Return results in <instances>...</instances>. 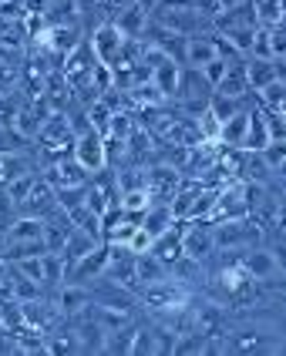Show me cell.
Wrapping results in <instances>:
<instances>
[{
  "mask_svg": "<svg viewBox=\"0 0 286 356\" xmlns=\"http://www.w3.org/2000/svg\"><path fill=\"white\" fill-rule=\"evenodd\" d=\"M196 128H199V141H219V135H223V121H219V115L212 108H205L202 115L196 118Z\"/></svg>",
  "mask_w": 286,
  "mask_h": 356,
  "instance_id": "21",
  "label": "cell"
},
{
  "mask_svg": "<svg viewBox=\"0 0 286 356\" xmlns=\"http://www.w3.org/2000/svg\"><path fill=\"white\" fill-rule=\"evenodd\" d=\"M34 181H38V175H21V178H14V181H7V195H10V202H14L17 209L24 205V198L31 195Z\"/></svg>",
  "mask_w": 286,
  "mask_h": 356,
  "instance_id": "27",
  "label": "cell"
},
{
  "mask_svg": "<svg viewBox=\"0 0 286 356\" xmlns=\"http://www.w3.org/2000/svg\"><path fill=\"white\" fill-rule=\"evenodd\" d=\"M253 7H256L260 27H273V24H283V3H280V0H253Z\"/></svg>",
  "mask_w": 286,
  "mask_h": 356,
  "instance_id": "22",
  "label": "cell"
},
{
  "mask_svg": "<svg viewBox=\"0 0 286 356\" xmlns=\"http://www.w3.org/2000/svg\"><path fill=\"white\" fill-rule=\"evenodd\" d=\"M148 10H145V3L142 0H125V7H122V14H118V27H122V34L128 40H135V38H142L145 34V27H148V17H145Z\"/></svg>",
  "mask_w": 286,
  "mask_h": 356,
  "instance_id": "9",
  "label": "cell"
},
{
  "mask_svg": "<svg viewBox=\"0 0 286 356\" xmlns=\"http://www.w3.org/2000/svg\"><path fill=\"white\" fill-rule=\"evenodd\" d=\"M246 131H249V111L243 108V111H236L229 121H223V135H219V141L229 145V148H243Z\"/></svg>",
  "mask_w": 286,
  "mask_h": 356,
  "instance_id": "13",
  "label": "cell"
},
{
  "mask_svg": "<svg viewBox=\"0 0 286 356\" xmlns=\"http://www.w3.org/2000/svg\"><path fill=\"white\" fill-rule=\"evenodd\" d=\"M142 225L155 238L165 236V232L175 225V212H172V205H148V209H145V216H142Z\"/></svg>",
  "mask_w": 286,
  "mask_h": 356,
  "instance_id": "12",
  "label": "cell"
},
{
  "mask_svg": "<svg viewBox=\"0 0 286 356\" xmlns=\"http://www.w3.org/2000/svg\"><path fill=\"white\" fill-rule=\"evenodd\" d=\"M212 232H216V249H219V245H239V242L256 238V232H249L243 222H236V218H225L223 225H216Z\"/></svg>",
  "mask_w": 286,
  "mask_h": 356,
  "instance_id": "15",
  "label": "cell"
},
{
  "mask_svg": "<svg viewBox=\"0 0 286 356\" xmlns=\"http://www.w3.org/2000/svg\"><path fill=\"white\" fill-rule=\"evenodd\" d=\"M229 67H232V60L223 58V54H216V58L209 60V64H202L199 71H202V78L209 81V84H212V91H216V88H219V81L225 78V71H229Z\"/></svg>",
  "mask_w": 286,
  "mask_h": 356,
  "instance_id": "25",
  "label": "cell"
},
{
  "mask_svg": "<svg viewBox=\"0 0 286 356\" xmlns=\"http://www.w3.org/2000/svg\"><path fill=\"white\" fill-rule=\"evenodd\" d=\"M266 145H269V128H266L263 108H260V111H249V131H246L243 148L246 152H263Z\"/></svg>",
  "mask_w": 286,
  "mask_h": 356,
  "instance_id": "14",
  "label": "cell"
},
{
  "mask_svg": "<svg viewBox=\"0 0 286 356\" xmlns=\"http://www.w3.org/2000/svg\"><path fill=\"white\" fill-rule=\"evenodd\" d=\"M243 71H246V81H249V91H263V88H269L273 81L283 74V67L276 64L273 58H253V60H246L243 64Z\"/></svg>",
  "mask_w": 286,
  "mask_h": 356,
  "instance_id": "7",
  "label": "cell"
},
{
  "mask_svg": "<svg viewBox=\"0 0 286 356\" xmlns=\"http://www.w3.org/2000/svg\"><path fill=\"white\" fill-rule=\"evenodd\" d=\"M283 242H286V222H283Z\"/></svg>",
  "mask_w": 286,
  "mask_h": 356,
  "instance_id": "34",
  "label": "cell"
},
{
  "mask_svg": "<svg viewBox=\"0 0 286 356\" xmlns=\"http://www.w3.org/2000/svg\"><path fill=\"white\" fill-rule=\"evenodd\" d=\"M182 252L185 259H192V262H202L216 252V232L209 229V225H189L182 232Z\"/></svg>",
  "mask_w": 286,
  "mask_h": 356,
  "instance_id": "5",
  "label": "cell"
},
{
  "mask_svg": "<svg viewBox=\"0 0 286 356\" xmlns=\"http://www.w3.org/2000/svg\"><path fill=\"white\" fill-rule=\"evenodd\" d=\"M104 269H108V245H95L91 252H84L78 262L67 266V282L88 286V279L95 282L98 276H104Z\"/></svg>",
  "mask_w": 286,
  "mask_h": 356,
  "instance_id": "3",
  "label": "cell"
},
{
  "mask_svg": "<svg viewBox=\"0 0 286 356\" xmlns=\"http://www.w3.org/2000/svg\"><path fill=\"white\" fill-rule=\"evenodd\" d=\"M266 34H269V51H273V58L283 60L286 58V24L266 27Z\"/></svg>",
  "mask_w": 286,
  "mask_h": 356,
  "instance_id": "28",
  "label": "cell"
},
{
  "mask_svg": "<svg viewBox=\"0 0 286 356\" xmlns=\"http://www.w3.org/2000/svg\"><path fill=\"white\" fill-rule=\"evenodd\" d=\"M142 353H159L155 330H135V337H132V356H142Z\"/></svg>",
  "mask_w": 286,
  "mask_h": 356,
  "instance_id": "26",
  "label": "cell"
},
{
  "mask_svg": "<svg viewBox=\"0 0 286 356\" xmlns=\"http://www.w3.org/2000/svg\"><path fill=\"white\" fill-rule=\"evenodd\" d=\"M216 91H219V95H232V98H243L246 91H249V81H246V71H243V67H236V64H232V67L225 71V78L219 81V88H216Z\"/></svg>",
  "mask_w": 286,
  "mask_h": 356,
  "instance_id": "19",
  "label": "cell"
},
{
  "mask_svg": "<svg viewBox=\"0 0 286 356\" xmlns=\"http://www.w3.org/2000/svg\"><path fill=\"white\" fill-rule=\"evenodd\" d=\"M283 67H286V58H283Z\"/></svg>",
  "mask_w": 286,
  "mask_h": 356,
  "instance_id": "35",
  "label": "cell"
},
{
  "mask_svg": "<svg viewBox=\"0 0 286 356\" xmlns=\"http://www.w3.org/2000/svg\"><path fill=\"white\" fill-rule=\"evenodd\" d=\"M280 3H283V24H286V0H280Z\"/></svg>",
  "mask_w": 286,
  "mask_h": 356,
  "instance_id": "33",
  "label": "cell"
},
{
  "mask_svg": "<svg viewBox=\"0 0 286 356\" xmlns=\"http://www.w3.org/2000/svg\"><path fill=\"white\" fill-rule=\"evenodd\" d=\"M111 118H115V108L108 104L104 98H95L88 104V124L95 128V131H102L108 135V128H111Z\"/></svg>",
  "mask_w": 286,
  "mask_h": 356,
  "instance_id": "18",
  "label": "cell"
},
{
  "mask_svg": "<svg viewBox=\"0 0 286 356\" xmlns=\"http://www.w3.org/2000/svg\"><path fill=\"white\" fill-rule=\"evenodd\" d=\"M71 152H74V159L81 161L91 175L104 172V165H108V159H104V135H102V131H95L91 124H88V128H81V131L74 135V141H71Z\"/></svg>",
  "mask_w": 286,
  "mask_h": 356,
  "instance_id": "1",
  "label": "cell"
},
{
  "mask_svg": "<svg viewBox=\"0 0 286 356\" xmlns=\"http://www.w3.org/2000/svg\"><path fill=\"white\" fill-rule=\"evenodd\" d=\"M229 350H236V353H249V350H263V339H260V330L253 326V330H239V333H232V339H229Z\"/></svg>",
  "mask_w": 286,
  "mask_h": 356,
  "instance_id": "24",
  "label": "cell"
},
{
  "mask_svg": "<svg viewBox=\"0 0 286 356\" xmlns=\"http://www.w3.org/2000/svg\"><path fill=\"white\" fill-rule=\"evenodd\" d=\"M273 256H276V262H280V273L286 276V242L283 245H276V252H273Z\"/></svg>",
  "mask_w": 286,
  "mask_h": 356,
  "instance_id": "31",
  "label": "cell"
},
{
  "mask_svg": "<svg viewBox=\"0 0 286 356\" xmlns=\"http://www.w3.org/2000/svg\"><path fill=\"white\" fill-rule=\"evenodd\" d=\"M239 262H243V269L256 279V282H266V279L283 276V273H280V262H276V256H273L269 249H249Z\"/></svg>",
  "mask_w": 286,
  "mask_h": 356,
  "instance_id": "6",
  "label": "cell"
},
{
  "mask_svg": "<svg viewBox=\"0 0 286 356\" xmlns=\"http://www.w3.org/2000/svg\"><path fill=\"white\" fill-rule=\"evenodd\" d=\"M71 216V225L78 229V232H84V236H91V238H102V216L84 202V205H78L74 212H67Z\"/></svg>",
  "mask_w": 286,
  "mask_h": 356,
  "instance_id": "16",
  "label": "cell"
},
{
  "mask_svg": "<svg viewBox=\"0 0 286 356\" xmlns=\"http://www.w3.org/2000/svg\"><path fill=\"white\" fill-rule=\"evenodd\" d=\"M135 276H138L142 286H152V282L168 279V266L155 252H142V256H135Z\"/></svg>",
  "mask_w": 286,
  "mask_h": 356,
  "instance_id": "11",
  "label": "cell"
},
{
  "mask_svg": "<svg viewBox=\"0 0 286 356\" xmlns=\"http://www.w3.org/2000/svg\"><path fill=\"white\" fill-rule=\"evenodd\" d=\"M263 159L269 161V168H280V165H286V138L269 141V145L263 148Z\"/></svg>",
  "mask_w": 286,
  "mask_h": 356,
  "instance_id": "30",
  "label": "cell"
},
{
  "mask_svg": "<svg viewBox=\"0 0 286 356\" xmlns=\"http://www.w3.org/2000/svg\"><path fill=\"white\" fill-rule=\"evenodd\" d=\"M152 3H159V0H152Z\"/></svg>",
  "mask_w": 286,
  "mask_h": 356,
  "instance_id": "36",
  "label": "cell"
},
{
  "mask_svg": "<svg viewBox=\"0 0 286 356\" xmlns=\"http://www.w3.org/2000/svg\"><path fill=\"white\" fill-rule=\"evenodd\" d=\"M24 216H38V218H47L51 212H58L61 205H58V188L47 181V178H38L34 181V188H31V195L24 198Z\"/></svg>",
  "mask_w": 286,
  "mask_h": 356,
  "instance_id": "4",
  "label": "cell"
},
{
  "mask_svg": "<svg viewBox=\"0 0 286 356\" xmlns=\"http://www.w3.org/2000/svg\"><path fill=\"white\" fill-rule=\"evenodd\" d=\"M88 178H91V172L71 155V159H61L54 168H51L47 181H51L54 188H71V185H88Z\"/></svg>",
  "mask_w": 286,
  "mask_h": 356,
  "instance_id": "8",
  "label": "cell"
},
{
  "mask_svg": "<svg viewBox=\"0 0 286 356\" xmlns=\"http://www.w3.org/2000/svg\"><path fill=\"white\" fill-rule=\"evenodd\" d=\"M152 245H155V236L145 229V225H138L135 232H132V238H128V249L135 252V256H142V252H152Z\"/></svg>",
  "mask_w": 286,
  "mask_h": 356,
  "instance_id": "29",
  "label": "cell"
},
{
  "mask_svg": "<svg viewBox=\"0 0 286 356\" xmlns=\"http://www.w3.org/2000/svg\"><path fill=\"white\" fill-rule=\"evenodd\" d=\"M132 337H135V326L128 323L122 330H111L104 337V350L102 353H132Z\"/></svg>",
  "mask_w": 286,
  "mask_h": 356,
  "instance_id": "20",
  "label": "cell"
},
{
  "mask_svg": "<svg viewBox=\"0 0 286 356\" xmlns=\"http://www.w3.org/2000/svg\"><path fill=\"white\" fill-rule=\"evenodd\" d=\"M125 44H128V38L122 34V27H118L115 20H108V24H98L95 34H91V54H95L98 64L111 67L115 60L122 58Z\"/></svg>",
  "mask_w": 286,
  "mask_h": 356,
  "instance_id": "2",
  "label": "cell"
},
{
  "mask_svg": "<svg viewBox=\"0 0 286 356\" xmlns=\"http://www.w3.org/2000/svg\"><path fill=\"white\" fill-rule=\"evenodd\" d=\"M219 51H216V40L212 38H199V34H189L182 44V60L189 67H202L209 60L216 58Z\"/></svg>",
  "mask_w": 286,
  "mask_h": 356,
  "instance_id": "10",
  "label": "cell"
},
{
  "mask_svg": "<svg viewBox=\"0 0 286 356\" xmlns=\"http://www.w3.org/2000/svg\"><path fill=\"white\" fill-rule=\"evenodd\" d=\"M269 161L263 159V152H246V165H243V175L253 178V181H266L269 178Z\"/></svg>",
  "mask_w": 286,
  "mask_h": 356,
  "instance_id": "23",
  "label": "cell"
},
{
  "mask_svg": "<svg viewBox=\"0 0 286 356\" xmlns=\"http://www.w3.org/2000/svg\"><path fill=\"white\" fill-rule=\"evenodd\" d=\"M152 252L162 259L165 266H168V262H175V259H182V256H185V252H182V232H175V236H172V229H168L165 236L155 238Z\"/></svg>",
  "mask_w": 286,
  "mask_h": 356,
  "instance_id": "17",
  "label": "cell"
},
{
  "mask_svg": "<svg viewBox=\"0 0 286 356\" xmlns=\"http://www.w3.org/2000/svg\"><path fill=\"white\" fill-rule=\"evenodd\" d=\"M276 218H280V222H286V202L280 205V209H276Z\"/></svg>",
  "mask_w": 286,
  "mask_h": 356,
  "instance_id": "32",
  "label": "cell"
}]
</instances>
